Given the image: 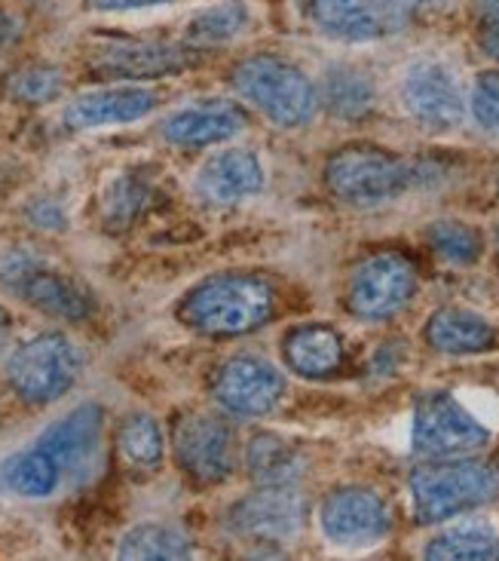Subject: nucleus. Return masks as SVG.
<instances>
[{"mask_svg": "<svg viewBox=\"0 0 499 561\" xmlns=\"http://www.w3.org/2000/svg\"><path fill=\"white\" fill-rule=\"evenodd\" d=\"M276 295L260 276L224 274L194 286L178 304V319L187 329L209 337L248 334L270 322Z\"/></svg>", "mask_w": 499, "mask_h": 561, "instance_id": "nucleus-1", "label": "nucleus"}, {"mask_svg": "<svg viewBox=\"0 0 499 561\" xmlns=\"http://www.w3.org/2000/svg\"><path fill=\"white\" fill-rule=\"evenodd\" d=\"M414 510L423 525L454 518L499 494V470L490 463H426L410 472Z\"/></svg>", "mask_w": 499, "mask_h": 561, "instance_id": "nucleus-2", "label": "nucleus"}, {"mask_svg": "<svg viewBox=\"0 0 499 561\" xmlns=\"http://www.w3.org/2000/svg\"><path fill=\"white\" fill-rule=\"evenodd\" d=\"M233 87L276 126H303L316 114V87L276 56L245 59L233 71Z\"/></svg>", "mask_w": 499, "mask_h": 561, "instance_id": "nucleus-3", "label": "nucleus"}, {"mask_svg": "<svg viewBox=\"0 0 499 561\" xmlns=\"http://www.w3.org/2000/svg\"><path fill=\"white\" fill-rule=\"evenodd\" d=\"M83 353L59 332L31 337L7 363V380L28 405H46L68 393L80 378Z\"/></svg>", "mask_w": 499, "mask_h": 561, "instance_id": "nucleus-4", "label": "nucleus"}, {"mask_svg": "<svg viewBox=\"0 0 499 561\" xmlns=\"http://www.w3.org/2000/svg\"><path fill=\"white\" fill-rule=\"evenodd\" d=\"M325 182L352 206H374L408 191L414 172L395 153L380 151L374 145H349L328 160Z\"/></svg>", "mask_w": 499, "mask_h": 561, "instance_id": "nucleus-5", "label": "nucleus"}, {"mask_svg": "<svg viewBox=\"0 0 499 561\" xmlns=\"http://www.w3.org/2000/svg\"><path fill=\"white\" fill-rule=\"evenodd\" d=\"M0 286L49 317L80 322L92 313L90 295L74 279L53 271L46 259L31 249H10L0 255Z\"/></svg>", "mask_w": 499, "mask_h": 561, "instance_id": "nucleus-6", "label": "nucleus"}, {"mask_svg": "<svg viewBox=\"0 0 499 561\" xmlns=\"http://www.w3.org/2000/svg\"><path fill=\"white\" fill-rule=\"evenodd\" d=\"M417 271L405 255L383 252L364 259L349 279L347 304L359 319H386L410 301Z\"/></svg>", "mask_w": 499, "mask_h": 561, "instance_id": "nucleus-7", "label": "nucleus"}, {"mask_svg": "<svg viewBox=\"0 0 499 561\" xmlns=\"http://www.w3.org/2000/svg\"><path fill=\"white\" fill-rule=\"evenodd\" d=\"M487 445V430L451 393H426L414 414V448L426 457L466 455Z\"/></svg>", "mask_w": 499, "mask_h": 561, "instance_id": "nucleus-8", "label": "nucleus"}, {"mask_svg": "<svg viewBox=\"0 0 499 561\" xmlns=\"http://www.w3.org/2000/svg\"><path fill=\"white\" fill-rule=\"evenodd\" d=\"M306 522V503L291 485H260V491L233 503L228 513V528L248 540H288Z\"/></svg>", "mask_w": 499, "mask_h": 561, "instance_id": "nucleus-9", "label": "nucleus"}, {"mask_svg": "<svg viewBox=\"0 0 499 561\" xmlns=\"http://www.w3.org/2000/svg\"><path fill=\"white\" fill-rule=\"evenodd\" d=\"M322 528L337 547H371L390 531V510L368 488H337L322 503Z\"/></svg>", "mask_w": 499, "mask_h": 561, "instance_id": "nucleus-10", "label": "nucleus"}, {"mask_svg": "<svg viewBox=\"0 0 499 561\" xmlns=\"http://www.w3.org/2000/svg\"><path fill=\"white\" fill-rule=\"evenodd\" d=\"M212 393L233 414L257 417L282 399L286 378L257 356H233L214 371Z\"/></svg>", "mask_w": 499, "mask_h": 561, "instance_id": "nucleus-11", "label": "nucleus"}, {"mask_svg": "<svg viewBox=\"0 0 499 561\" xmlns=\"http://www.w3.org/2000/svg\"><path fill=\"white\" fill-rule=\"evenodd\" d=\"M175 457L199 482H221L233 470V433L214 414H187L175 426Z\"/></svg>", "mask_w": 499, "mask_h": 561, "instance_id": "nucleus-12", "label": "nucleus"}, {"mask_svg": "<svg viewBox=\"0 0 499 561\" xmlns=\"http://www.w3.org/2000/svg\"><path fill=\"white\" fill-rule=\"evenodd\" d=\"M405 105L432 129H451L463 121V95L454 75L439 61H420L405 77Z\"/></svg>", "mask_w": 499, "mask_h": 561, "instance_id": "nucleus-13", "label": "nucleus"}, {"mask_svg": "<svg viewBox=\"0 0 499 561\" xmlns=\"http://www.w3.org/2000/svg\"><path fill=\"white\" fill-rule=\"evenodd\" d=\"M102 426H105L102 405L86 402V405H80V409L65 414L61 421L49 426L44 436L37 439V445L59 463L65 476H77V472L86 470V463L98 451Z\"/></svg>", "mask_w": 499, "mask_h": 561, "instance_id": "nucleus-14", "label": "nucleus"}, {"mask_svg": "<svg viewBox=\"0 0 499 561\" xmlns=\"http://www.w3.org/2000/svg\"><path fill=\"white\" fill-rule=\"evenodd\" d=\"M245 126H248V117L243 107L214 99V102H199V105L175 111L163 123V136L178 148H202V145L240 136Z\"/></svg>", "mask_w": 499, "mask_h": 561, "instance_id": "nucleus-15", "label": "nucleus"}, {"mask_svg": "<svg viewBox=\"0 0 499 561\" xmlns=\"http://www.w3.org/2000/svg\"><path fill=\"white\" fill-rule=\"evenodd\" d=\"M194 61V53L175 44H156V41H123L107 46L95 65L98 77H126V80H144V77H163L182 71Z\"/></svg>", "mask_w": 499, "mask_h": 561, "instance_id": "nucleus-16", "label": "nucleus"}, {"mask_svg": "<svg viewBox=\"0 0 499 561\" xmlns=\"http://www.w3.org/2000/svg\"><path fill=\"white\" fill-rule=\"evenodd\" d=\"M156 107V95L141 87H123V90L86 92L65 107V126L68 129H95L111 123H132Z\"/></svg>", "mask_w": 499, "mask_h": 561, "instance_id": "nucleus-17", "label": "nucleus"}, {"mask_svg": "<svg viewBox=\"0 0 499 561\" xmlns=\"http://www.w3.org/2000/svg\"><path fill=\"white\" fill-rule=\"evenodd\" d=\"M197 187L202 197L218 206L240 203L264 187V169L252 151H224L199 169Z\"/></svg>", "mask_w": 499, "mask_h": 561, "instance_id": "nucleus-18", "label": "nucleus"}, {"mask_svg": "<svg viewBox=\"0 0 499 561\" xmlns=\"http://www.w3.org/2000/svg\"><path fill=\"white\" fill-rule=\"evenodd\" d=\"M282 353L286 363L303 378H328L344 359V344L340 334L325 325H301L288 334Z\"/></svg>", "mask_w": 499, "mask_h": 561, "instance_id": "nucleus-19", "label": "nucleus"}, {"mask_svg": "<svg viewBox=\"0 0 499 561\" xmlns=\"http://www.w3.org/2000/svg\"><path fill=\"white\" fill-rule=\"evenodd\" d=\"M426 341L441 353H478L494 344V325L472 310L444 307L426 322Z\"/></svg>", "mask_w": 499, "mask_h": 561, "instance_id": "nucleus-20", "label": "nucleus"}, {"mask_svg": "<svg viewBox=\"0 0 499 561\" xmlns=\"http://www.w3.org/2000/svg\"><path fill=\"white\" fill-rule=\"evenodd\" d=\"M310 19L318 28L340 41H374L383 19L368 0H306Z\"/></svg>", "mask_w": 499, "mask_h": 561, "instance_id": "nucleus-21", "label": "nucleus"}, {"mask_svg": "<svg viewBox=\"0 0 499 561\" xmlns=\"http://www.w3.org/2000/svg\"><path fill=\"white\" fill-rule=\"evenodd\" d=\"M248 476L257 485H294L303 472L301 451L272 433H257L245 451Z\"/></svg>", "mask_w": 499, "mask_h": 561, "instance_id": "nucleus-22", "label": "nucleus"}, {"mask_svg": "<svg viewBox=\"0 0 499 561\" xmlns=\"http://www.w3.org/2000/svg\"><path fill=\"white\" fill-rule=\"evenodd\" d=\"M61 467L46 455L40 445H34L22 455L0 463V488L13 491L19 497H49L61 482Z\"/></svg>", "mask_w": 499, "mask_h": 561, "instance_id": "nucleus-23", "label": "nucleus"}, {"mask_svg": "<svg viewBox=\"0 0 499 561\" xmlns=\"http://www.w3.org/2000/svg\"><path fill=\"white\" fill-rule=\"evenodd\" d=\"M322 95H325V107L332 114H337V117H344V121H359V117H364L374 107V83H371V77L356 71V68H344V65L325 71Z\"/></svg>", "mask_w": 499, "mask_h": 561, "instance_id": "nucleus-24", "label": "nucleus"}, {"mask_svg": "<svg viewBox=\"0 0 499 561\" xmlns=\"http://www.w3.org/2000/svg\"><path fill=\"white\" fill-rule=\"evenodd\" d=\"M194 543L190 537L172 525H138L120 540V559L163 561V559H190Z\"/></svg>", "mask_w": 499, "mask_h": 561, "instance_id": "nucleus-25", "label": "nucleus"}, {"mask_svg": "<svg viewBox=\"0 0 499 561\" xmlns=\"http://www.w3.org/2000/svg\"><path fill=\"white\" fill-rule=\"evenodd\" d=\"M499 556L497 531L485 522H469L451 531L439 534L429 547L426 559H448V561H466V559H494Z\"/></svg>", "mask_w": 499, "mask_h": 561, "instance_id": "nucleus-26", "label": "nucleus"}, {"mask_svg": "<svg viewBox=\"0 0 499 561\" xmlns=\"http://www.w3.org/2000/svg\"><path fill=\"white\" fill-rule=\"evenodd\" d=\"M120 451L136 467H156L163 460V430L151 414L136 411L120 424Z\"/></svg>", "mask_w": 499, "mask_h": 561, "instance_id": "nucleus-27", "label": "nucleus"}, {"mask_svg": "<svg viewBox=\"0 0 499 561\" xmlns=\"http://www.w3.org/2000/svg\"><path fill=\"white\" fill-rule=\"evenodd\" d=\"M248 13L240 0H228V3H218L212 10H202V13L187 25V41L190 44H224L230 37H236L245 28Z\"/></svg>", "mask_w": 499, "mask_h": 561, "instance_id": "nucleus-28", "label": "nucleus"}, {"mask_svg": "<svg viewBox=\"0 0 499 561\" xmlns=\"http://www.w3.org/2000/svg\"><path fill=\"white\" fill-rule=\"evenodd\" d=\"M148 182L141 175H120L105 191V221L111 228H129L148 203Z\"/></svg>", "mask_w": 499, "mask_h": 561, "instance_id": "nucleus-29", "label": "nucleus"}, {"mask_svg": "<svg viewBox=\"0 0 499 561\" xmlns=\"http://www.w3.org/2000/svg\"><path fill=\"white\" fill-rule=\"evenodd\" d=\"M429 243L448 264H475L481 255V237L460 221H439L429 228Z\"/></svg>", "mask_w": 499, "mask_h": 561, "instance_id": "nucleus-30", "label": "nucleus"}, {"mask_svg": "<svg viewBox=\"0 0 499 561\" xmlns=\"http://www.w3.org/2000/svg\"><path fill=\"white\" fill-rule=\"evenodd\" d=\"M7 90L15 102L25 105H46L53 102L61 90V71L53 65H34V68H22L19 75L10 77Z\"/></svg>", "mask_w": 499, "mask_h": 561, "instance_id": "nucleus-31", "label": "nucleus"}, {"mask_svg": "<svg viewBox=\"0 0 499 561\" xmlns=\"http://www.w3.org/2000/svg\"><path fill=\"white\" fill-rule=\"evenodd\" d=\"M472 114L490 133H499V71L478 77L472 92Z\"/></svg>", "mask_w": 499, "mask_h": 561, "instance_id": "nucleus-32", "label": "nucleus"}, {"mask_svg": "<svg viewBox=\"0 0 499 561\" xmlns=\"http://www.w3.org/2000/svg\"><path fill=\"white\" fill-rule=\"evenodd\" d=\"M478 44L490 59L499 61V0H478Z\"/></svg>", "mask_w": 499, "mask_h": 561, "instance_id": "nucleus-33", "label": "nucleus"}, {"mask_svg": "<svg viewBox=\"0 0 499 561\" xmlns=\"http://www.w3.org/2000/svg\"><path fill=\"white\" fill-rule=\"evenodd\" d=\"M28 218L37 225V228L46 230H59L68 225V218L61 213L59 203H53V199H37V203H31Z\"/></svg>", "mask_w": 499, "mask_h": 561, "instance_id": "nucleus-34", "label": "nucleus"}, {"mask_svg": "<svg viewBox=\"0 0 499 561\" xmlns=\"http://www.w3.org/2000/svg\"><path fill=\"white\" fill-rule=\"evenodd\" d=\"M420 0H383V22L390 25H402L414 10H417Z\"/></svg>", "mask_w": 499, "mask_h": 561, "instance_id": "nucleus-35", "label": "nucleus"}, {"mask_svg": "<svg viewBox=\"0 0 499 561\" xmlns=\"http://www.w3.org/2000/svg\"><path fill=\"white\" fill-rule=\"evenodd\" d=\"M153 3H169V0H92L98 10H138V7H153Z\"/></svg>", "mask_w": 499, "mask_h": 561, "instance_id": "nucleus-36", "label": "nucleus"}, {"mask_svg": "<svg viewBox=\"0 0 499 561\" xmlns=\"http://www.w3.org/2000/svg\"><path fill=\"white\" fill-rule=\"evenodd\" d=\"M15 31H19V25H15V19L7 10H0V46H7L10 41L15 37Z\"/></svg>", "mask_w": 499, "mask_h": 561, "instance_id": "nucleus-37", "label": "nucleus"}, {"mask_svg": "<svg viewBox=\"0 0 499 561\" xmlns=\"http://www.w3.org/2000/svg\"><path fill=\"white\" fill-rule=\"evenodd\" d=\"M10 332H13V319H10V313L0 307V353L10 344Z\"/></svg>", "mask_w": 499, "mask_h": 561, "instance_id": "nucleus-38", "label": "nucleus"}, {"mask_svg": "<svg viewBox=\"0 0 499 561\" xmlns=\"http://www.w3.org/2000/svg\"><path fill=\"white\" fill-rule=\"evenodd\" d=\"M497 245H499V228H497Z\"/></svg>", "mask_w": 499, "mask_h": 561, "instance_id": "nucleus-39", "label": "nucleus"}, {"mask_svg": "<svg viewBox=\"0 0 499 561\" xmlns=\"http://www.w3.org/2000/svg\"><path fill=\"white\" fill-rule=\"evenodd\" d=\"M497 184H499V179H497Z\"/></svg>", "mask_w": 499, "mask_h": 561, "instance_id": "nucleus-40", "label": "nucleus"}]
</instances>
